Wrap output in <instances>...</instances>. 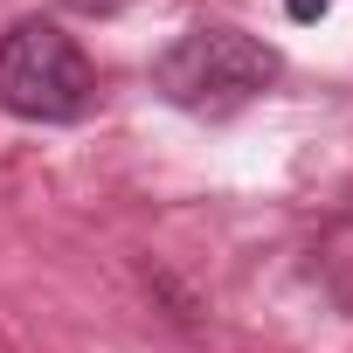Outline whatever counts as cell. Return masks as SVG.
I'll return each instance as SVG.
<instances>
[{"label": "cell", "mask_w": 353, "mask_h": 353, "mask_svg": "<svg viewBox=\"0 0 353 353\" xmlns=\"http://www.w3.org/2000/svg\"><path fill=\"white\" fill-rule=\"evenodd\" d=\"M277 77V56L243 35V28H188L159 63H152V83L166 104H181L194 118H229L243 111L250 97H263Z\"/></svg>", "instance_id": "obj_1"}, {"label": "cell", "mask_w": 353, "mask_h": 353, "mask_svg": "<svg viewBox=\"0 0 353 353\" xmlns=\"http://www.w3.org/2000/svg\"><path fill=\"white\" fill-rule=\"evenodd\" d=\"M97 97V70L56 21H14L0 35V104L35 125H70Z\"/></svg>", "instance_id": "obj_2"}, {"label": "cell", "mask_w": 353, "mask_h": 353, "mask_svg": "<svg viewBox=\"0 0 353 353\" xmlns=\"http://www.w3.org/2000/svg\"><path fill=\"white\" fill-rule=\"evenodd\" d=\"M70 8H83V14H118V8H132V0H70Z\"/></svg>", "instance_id": "obj_3"}, {"label": "cell", "mask_w": 353, "mask_h": 353, "mask_svg": "<svg viewBox=\"0 0 353 353\" xmlns=\"http://www.w3.org/2000/svg\"><path fill=\"white\" fill-rule=\"evenodd\" d=\"M332 0H291V21H312V14H325Z\"/></svg>", "instance_id": "obj_4"}]
</instances>
